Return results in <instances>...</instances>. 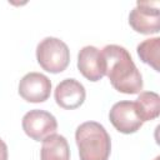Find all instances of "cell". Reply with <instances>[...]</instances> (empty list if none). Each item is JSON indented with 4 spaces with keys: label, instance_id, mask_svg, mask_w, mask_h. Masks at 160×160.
Here are the masks:
<instances>
[{
    "label": "cell",
    "instance_id": "cell-11",
    "mask_svg": "<svg viewBox=\"0 0 160 160\" xmlns=\"http://www.w3.org/2000/svg\"><path fill=\"white\" fill-rule=\"evenodd\" d=\"M135 110L139 119L145 121H151L159 116L160 112V96L154 91L140 92L138 99L134 101Z\"/></svg>",
    "mask_w": 160,
    "mask_h": 160
},
{
    "label": "cell",
    "instance_id": "cell-2",
    "mask_svg": "<svg viewBox=\"0 0 160 160\" xmlns=\"http://www.w3.org/2000/svg\"><path fill=\"white\" fill-rule=\"evenodd\" d=\"M75 141L80 160H108L110 156V135L96 121H86L79 125L75 131Z\"/></svg>",
    "mask_w": 160,
    "mask_h": 160
},
{
    "label": "cell",
    "instance_id": "cell-1",
    "mask_svg": "<svg viewBox=\"0 0 160 160\" xmlns=\"http://www.w3.org/2000/svg\"><path fill=\"white\" fill-rule=\"evenodd\" d=\"M105 60V75L115 90L122 94H139L142 90V76L129 51L115 44L101 50Z\"/></svg>",
    "mask_w": 160,
    "mask_h": 160
},
{
    "label": "cell",
    "instance_id": "cell-13",
    "mask_svg": "<svg viewBox=\"0 0 160 160\" xmlns=\"http://www.w3.org/2000/svg\"><path fill=\"white\" fill-rule=\"evenodd\" d=\"M8 146L2 139H0V160H8Z\"/></svg>",
    "mask_w": 160,
    "mask_h": 160
},
{
    "label": "cell",
    "instance_id": "cell-12",
    "mask_svg": "<svg viewBox=\"0 0 160 160\" xmlns=\"http://www.w3.org/2000/svg\"><path fill=\"white\" fill-rule=\"evenodd\" d=\"M140 60L150 65L155 71H160V38H151L141 41L136 48Z\"/></svg>",
    "mask_w": 160,
    "mask_h": 160
},
{
    "label": "cell",
    "instance_id": "cell-3",
    "mask_svg": "<svg viewBox=\"0 0 160 160\" xmlns=\"http://www.w3.org/2000/svg\"><path fill=\"white\" fill-rule=\"evenodd\" d=\"M36 60L45 71L59 74L69 66L70 50L62 40L48 36L36 46Z\"/></svg>",
    "mask_w": 160,
    "mask_h": 160
},
{
    "label": "cell",
    "instance_id": "cell-6",
    "mask_svg": "<svg viewBox=\"0 0 160 160\" xmlns=\"http://www.w3.org/2000/svg\"><path fill=\"white\" fill-rule=\"evenodd\" d=\"M109 119L112 126L122 134H134L142 126V121L136 114L134 101L129 100L115 102L110 109Z\"/></svg>",
    "mask_w": 160,
    "mask_h": 160
},
{
    "label": "cell",
    "instance_id": "cell-9",
    "mask_svg": "<svg viewBox=\"0 0 160 160\" xmlns=\"http://www.w3.org/2000/svg\"><path fill=\"white\" fill-rule=\"evenodd\" d=\"M56 104L66 110H74L82 105L86 98L84 85L76 79H64L54 91Z\"/></svg>",
    "mask_w": 160,
    "mask_h": 160
},
{
    "label": "cell",
    "instance_id": "cell-10",
    "mask_svg": "<svg viewBox=\"0 0 160 160\" xmlns=\"http://www.w3.org/2000/svg\"><path fill=\"white\" fill-rule=\"evenodd\" d=\"M41 160H70V149L65 136L52 134L42 141L40 150Z\"/></svg>",
    "mask_w": 160,
    "mask_h": 160
},
{
    "label": "cell",
    "instance_id": "cell-4",
    "mask_svg": "<svg viewBox=\"0 0 160 160\" xmlns=\"http://www.w3.org/2000/svg\"><path fill=\"white\" fill-rule=\"evenodd\" d=\"M129 24L139 34H158L160 30V11L158 1H138L130 11Z\"/></svg>",
    "mask_w": 160,
    "mask_h": 160
},
{
    "label": "cell",
    "instance_id": "cell-14",
    "mask_svg": "<svg viewBox=\"0 0 160 160\" xmlns=\"http://www.w3.org/2000/svg\"><path fill=\"white\" fill-rule=\"evenodd\" d=\"M154 160H160V156H156V158H155Z\"/></svg>",
    "mask_w": 160,
    "mask_h": 160
},
{
    "label": "cell",
    "instance_id": "cell-7",
    "mask_svg": "<svg viewBox=\"0 0 160 160\" xmlns=\"http://www.w3.org/2000/svg\"><path fill=\"white\" fill-rule=\"evenodd\" d=\"M51 92L50 79L40 72H28L19 82V95L28 102H44Z\"/></svg>",
    "mask_w": 160,
    "mask_h": 160
},
{
    "label": "cell",
    "instance_id": "cell-8",
    "mask_svg": "<svg viewBox=\"0 0 160 160\" xmlns=\"http://www.w3.org/2000/svg\"><path fill=\"white\" fill-rule=\"evenodd\" d=\"M78 69L89 81H99L105 76V60L101 50L95 46H84L78 54Z\"/></svg>",
    "mask_w": 160,
    "mask_h": 160
},
{
    "label": "cell",
    "instance_id": "cell-5",
    "mask_svg": "<svg viewBox=\"0 0 160 160\" xmlns=\"http://www.w3.org/2000/svg\"><path fill=\"white\" fill-rule=\"evenodd\" d=\"M24 132L35 141H44L58 130V121L52 114L45 110L34 109L22 116Z\"/></svg>",
    "mask_w": 160,
    "mask_h": 160
}]
</instances>
